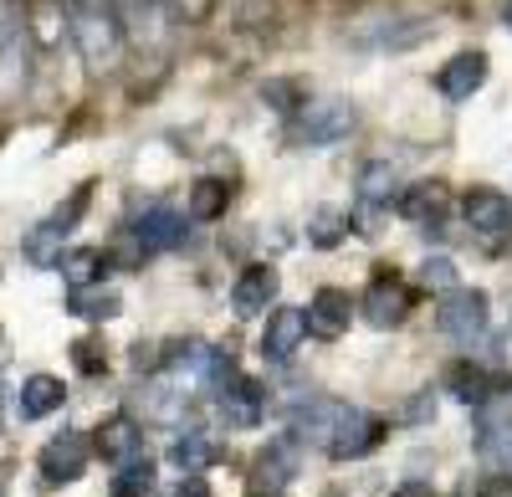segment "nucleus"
Segmentation results:
<instances>
[{
	"mask_svg": "<svg viewBox=\"0 0 512 497\" xmlns=\"http://www.w3.org/2000/svg\"><path fill=\"white\" fill-rule=\"evenodd\" d=\"M72 41L82 62H88L93 72H108L123 52V31H118V16L108 11V0H77L72 11Z\"/></svg>",
	"mask_w": 512,
	"mask_h": 497,
	"instance_id": "obj_1",
	"label": "nucleus"
},
{
	"mask_svg": "<svg viewBox=\"0 0 512 497\" xmlns=\"http://www.w3.org/2000/svg\"><path fill=\"white\" fill-rule=\"evenodd\" d=\"M354 103L349 98H323V103H303V113H297V144H338L354 134Z\"/></svg>",
	"mask_w": 512,
	"mask_h": 497,
	"instance_id": "obj_2",
	"label": "nucleus"
},
{
	"mask_svg": "<svg viewBox=\"0 0 512 497\" xmlns=\"http://www.w3.org/2000/svg\"><path fill=\"white\" fill-rule=\"evenodd\" d=\"M354 416H359V410L344 405V400H308V405L292 416V441H297V446H333Z\"/></svg>",
	"mask_w": 512,
	"mask_h": 497,
	"instance_id": "obj_3",
	"label": "nucleus"
},
{
	"mask_svg": "<svg viewBox=\"0 0 512 497\" xmlns=\"http://www.w3.org/2000/svg\"><path fill=\"white\" fill-rule=\"evenodd\" d=\"M436 328L451 339H477L487 328V293H477V287H451L436 303Z\"/></svg>",
	"mask_w": 512,
	"mask_h": 497,
	"instance_id": "obj_4",
	"label": "nucleus"
},
{
	"mask_svg": "<svg viewBox=\"0 0 512 497\" xmlns=\"http://www.w3.org/2000/svg\"><path fill=\"white\" fill-rule=\"evenodd\" d=\"M297 477V441H267L251 462V487L262 497H277Z\"/></svg>",
	"mask_w": 512,
	"mask_h": 497,
	"instance_id": "obj_5",
	"label": "nucleus"
},
{
	"mask_svg": "<svg viewBox=\"0 0 512 497\" xmlns=\"http://www.w3.org/2000/svg\"><path fill=\"white\" fill-rule=\"evenodd\" d=\"M41 477H47L52 487H62V482H77L82 477V467H88V441H82L77 431H62V436H52L47 446H41Z\"/></svg>",
	"mask_w": 512,
	"mask_h": 497,
	"instance_id": "obj_6",
	"label": "nucleus"
},
{
	"mask_svg": "<svg viewBox=\"0 0 512 497\" xmlns=\"http://www.w3.org/2000/svg\"><path fill=\"white\" fill-rule=\"evenodd\" d=\"M349 318H354V303L344 287H318L313 303H308V334L313 339H344L349 334Z\"/></svg>",
	"mask_w": 512,
	"mask_h": 497,
	"instance_id": "obj_7",
	"label": "nucleus"
},
{
	"mask_svg": "<svg viewBox=\"0 0 512 497\" xmlns=\"http://www.w3.org/2000/svg\"><path fill=\"white\" fill-rule=\"evenodd\" d=\"M303 339H308V308H272L267 334H262V354L272 364H287Z\"/></svg>",
	"mask_w": 512,
	"mask_h": 497,
	"instance_id": "obj_8",
	"label": "nucleus"
},
{
	"mask_svg": "<svg viewBox=\"0 0 512 497\" xmlns=\"http://www.w3.org/2000/svg\"><path fill=\"white\" fill-rule=\"evenodd\" d=\"M267 303H277V272L267 262H251L236 287H231V313L236 318H256V313H267Z\"/></svg>",
	"mask_w": 512,
	"mask_h": 497,
	"instance_id": "obj_9",
	"label": "nucleus"
},
{
	"mask_svg": "<svg viewBox=\"0 0 512 497\" xmlns=\"http://www.w3.org/2000/svg\"><path fill=\"white\" fill-rule=\"evenodd\" d=\"M359 308H364V318H369L374 328H395V323H405V313H410V293H405L400 277H374Z\"/></svg>",
	"mask_w": 512,
	"mask_h": 497,
	"instance_id": "obj_10",
	"label": "nucleus"
},
{
	"mask_svg": "<svg viewBox=\"0 0 512 497\" xmlns=\"http://www.w3.org/2000/svg\"><path fill=\"white\" fill-rule=\"evenodd\" d=\"M461 216L477 236H502V231H512V200L502 190H472L461 205Z\"/></svg>",
	"mask_w": 512,
	"mask_h": 497,
	"instance_id": "obj_11",
	"label": "nucleus"
},
{
	"mask_svg": "<svg viewBox=\"0 0 512 497\" xmlns=\"http://www.w3.org/2000/svg\"><path fill=\"white\" fill-rule=\"evenodd\" d=\"M482 82H487V52H456V57L436 72V88H441L451 103L472 98Z\"/></svg>",
	"mask_w": 512,
	"mask_h": 497,
	"instance_id": "obj_12",
	"label": "nucleus"
},
{
	"mask_svg": "<svg viewBox=\"0 0 512 497\" xmlns=\"http://www.w3.org/2000/svg\"><path fill=\"white\" fill-rule=\"evenodd\" d=\"M446 205H451L446 185L425 180V185H410V190L400 195V216L415 221V226H425V236H441L436 226H441V216H446Z\"/></svg>",
	"mask_w": 512,
	"mask_h": 497,
	"instance_id": "obj_13",
	"label": "nucleus"
},
{
	"mask_svg": "<svg viewBox=\"0 0 512 497\" xmlns=\"http://www.w3.org/2000/svg\"><path fill=\"white\" fill-rule=\"evenodd\" d=\"M134 241L144 246V252H175V246L185 241V216H180V211H169V205H154V211L139 216Z\"/></svg>",
	"mask_w": 512,
	"mask_h": 497,
	"instance_id": "obj_14",
	"label": "nucleus"
},
{
	"mask_svg": "<svg viewBox=\"0 0 512 497\" xmlns=\"http://www.w3.org/2000/svg\"><path fill=\"white\" fill-rule=\"evenodd\" d=\"M98 457H103V462H118V467L139 462V457H144V436H139V426L128 421V416L103 421V426H98Z\"/></svg>",
	"mask_w": 512,
	"mask_h": 497,
	"instance_id": "obj_15",
	"label": "nucleus"
},
{
	"mask_svg": "<svg viewBox=\"0 0 512 497\" xmlns=\"http://www.w3.org/2000/svg\"><path fill=\"white\" fill-rule=\"evenodd\" d=\"M262 405H267L262 385H251V380L221 385V416H226V426H256V421H262Z\"/></svg>",
	"mask_w": 512,
	"mask_h": 497,
	"instance_id": "obj_16",
	"label": "nucleus"
},
{
	"mask_svg": "<svg viewBox=\"0 0 512 497\" xmlns=\"http://www.w3.org/2000/svg\"><path fill=\"white\" fill-rule=\"evenodd\" d=\"M31 82V47L26 36H16L11 47H0V108H11Z\"/></svg>",
	"mask_w": 512,
	"mask_h": 497,
	"instance_id": "obj_17",
	"label": "nucleus"
},
{
	"mask_svg": "<svg viewBox=\"0 0 512 497\" xmlns=\"http://www.w3.org/2000/svg\"><path fill=\"white\" fill-rule=\"evenodd\" d=\"M67 400V385L57 375H31L21 385V421H41V416H52V410H62Z\"/></svg>",
	"mask_w": 512,
	"mask_h": 497,
	"instance_id": "obj_18",
	"label": "nucleus"
},
{
	"mask_svg": "<svg viewBox=\"0 0 512 497\" xmlns=\"http://www.w3.org/2000/svg\"><path fill=\"white\" fill-rule=\"evenodd\" d=\"M216 451H221V446L210 441L205 431H180L175 441H169V462H175L185 477H200L210 462H216Z\"/></svg>",
	"mask_w": 512,
	"mask_h": 497,
	"instance_id": "obj_19",
	"label": "nucleus"
},
{
	"mask_svg": "<svg viewBox=\"0 0 512 497\" xmlns=\"http://www.w3.org/2000/svg\"><path fill=\"white\" fill-rule=\"evenodd\" d=\"M379 431H384V426H379L374 416H364V410H359V416L344 426V436H338V441L328 446V457H333V462H354V457H369V451L379 446Z\"/></svg>",
	"mask_w": 512,
	"mask_h": 497,
	"instance_id": "obj_20",
	"label": "nucleus"
},
{
	"mask_svg": "<svg viewBox=\"0 0 512 497\" xmlns=\"http://www.w3.org/2000/svg\"><path fill=\"white\" fill-rule=\"evenodd\" d=\"M134 405L144 410V421H159V426H175L185 410H190V395H180V390H169V385H144L139 395H134Z\"/></svg>",
	"mask_w": 512,
	"mask_h": 497,
	"instance_id": "obj_21",
	"label": "nucleus"
},
{
	"mask_svg": "<svg viewBox=\"0 0 512 497\" xmlns=\"http://www.w3.org/2000/svg\"><path fill=\"white\" fill-rule=\"evenodd\" d=\"M118 308H123V303H118L113 287H77V293H67V313L88 318V323H108Z\"/></svg>",
	"mask_w": 512,
	"mask_h": 497,
	"instance_id": "obj_22",
	"label": "nucleus"
},
{
	"mask_svg": "<svg viewBox=\"0 0 512 497\" xmlns=\"http://www.w3.org/2000/svg\"><path fill=\"white\" fill-rule=\"evenodd\" d=\"M62 277L72 282V293H77V287H88V282H98L103 277V252H98V246H82V252H62Z\"/></svg>",
	"mask_w": 512,
	"mask_h": 497,
	"instance_id": "obj_23",
	"label": "nucleus"
},
{
	"mask_svg": "<svg viewBox=\"0 0 512 497\" xmlns=\"http://www.w3.org/2000/svg\"><path fill=\"white\" fill-rule=\"evenodd\" d=\"M395 185H400L395 180V164H384V159H374V164H364V170H359V200L364 205H384Z\"/></svg>",
	"mask_w": 512,
	"mask_h": 497,
	"instance_id": "obj_24",
	"label": "nucleus"
},
{
	"mask_svg": "<svg viewBox=\"0 0 512 497\" xmlns=\"http://www.w3.org/2000/svg\"><path fill=\"white\" fill-rule=\"evenodd\" d=\"M446 385H451V390H456V400H466V405H482V400L492 395V390H487V375H482L477 364H466V359L446 369Z\"/></svg>",
	"mask_w": 512,
	"mask_h": 497,
	"instance_id": "obj_25",
	"label": "nucleus"
},
{
	"mask_svg": "<svg viewBox=\"0 0 512 497\" xmlns=\"http://www.w3.org/2000/svg\"><path fill=\"white\" fill-rule=\"evenodd\" d=\"M477 451H482V462H487L492 472L512 477V426H492V431H482Z\"/></svg>",
	"mask_w": 512,
	"mask_h": 497,
	"instance_id": "obj_26",
	"label": "nucleus"
},
{
	"mask_svg": "<svg viewBox=\"0 0 512 497\" xmlns=\"http://www.w3.org/2000/svg\"><path fill=\"white\" fill-rule=\"evenodd\" d=\"M226 205H231V190H226L221 180H200V185L190 190V216H195V221H216Z\"/></svg>",
	"mask_w": 512,
	"mask_h": 497,
	"instance_id": "obj_27",
	"label": "nucleus"
},
{
	"mask_svg": "<svg viewBox=\"0 0 512 497\" xmlns=\"http://www.w3.org/2000/svg\"><path fill=\"white\" fill-rule=\"evenodd\" d=\"M349 231V216L344 211H333V205H318V211L308 216V241L313 246H338Z\"/></svg>",
	"mask_w": 512,
	"mask_h": 497,
	"instance_id": "obj_28",
	"label": "nucleus"
},
{
	"mask_svg": "<svg viewBox=\"0 0 512 497\" xmlns=\"http://www.w3.org/2000/svg\"><path fill=\"white\" fill-rule=\"evenodd\" d=\"M154 487V462L139 457V462H128L118 477H113V497H144Z\"/></svg>",
	"mask_w": 512,
	"mask_h": 497,
	"instance_id": "obj_29",
	"label": "nucleus"
},
{
	"mask_svg": "<svg viewBox=\"0 0 512 497\" xmlns=\"http://www.w3.org/2000/svg\"><path fill=\"white\" fill-rule=\"evenodd\" d=\"M88 200H93V185H77V190L67 195V205H57V211L47 216V226H52L57 236H67V231L82 221V211H88Z\"/></svg>",
	"mask_w": 512,
	"mask_h": 497,
	"instance_id": "obj_30",
	"label": "nucleus"
},
{
	"mask_svg": "<svg viewBox=\"0 0 512 497\" xmlns=\"http://www.w3.org/2000/svg\"><path fill=\"white\" fill-rule=\"evenodd\" d=\"M31 26H36V47H57V26H62V16H57V0H41L36 6V16H31Z\"/></svg>",
	"mask_w": 512,
	"mask_h": 497,
	"instance_id": "obj_31",
	"label": "nucleus"
},
{
	"mask_svg": "<svg viewBox=\"0 0 512 497\" xmlns=\"http://www.w3.org/2000/svg\"><path fill=\"white\" fill-rule=\"evenodd\" d=\"M21 16H26L21 0H0V47H11L16 36H26L21 31Z\"/></svg>",
	"mask_w": 512,
	"mask_h": 497,
	"instance_id": "obj_32",
	"label": "nucleus"
},
{
	"mask_svg": "<svg viewBox=\"0 0 512 497\" xmlns=\"http://www.w3.org/2000/svg\"><path fill=\"white\" fill-rule=\"evenodd\" d=\"M420 282H425V287H446V293H451V287H456V267H451L446 257H425Z\"/></svg>",
	"mask_w": 512,
	"mask_h": 497,
	"instance_id": "obj_33",
	"label": "nucleus"
},
{
	"mask_svg": "<svg viewBox=\"0 0 512 497\" xmlns=\"http://www.w3.org/2000/svg\"><path fill=\"white\" fill-rule=\"evenodd\" d=\"M72 354H77V369H88V375H98V369H103V349H98L93 339H82Z\"/></svg>",
	"mask_w": 512,
	"mask_h": 497,
	"instance_id": "obj_34",
	"label": "nucleus"
},
{
	"mask_svg": "<svg viewBox=\"0 0 512 497\" xmlns=\"http://www.w3.org/2000/svg\"><path fill=\"white\" fill-rule=\"evenodd\" d=\"M477 497H512V477H502V472H492L482 487H477Z\"/></svg>",
	"mask_w": 512,
	"mask_h": 497,
	"instance_id": "obj_35",
	"label": "nucleus"
},
{
	"mask_svg": "<svg viewBox=\"0 0 512 497\" xmlns=\"http://www.w3.org/2000/svg\"><path fill=\"white\" fill-rule=\"evenodd\" d=\"M395 497H436V487H431V482H400Z\"/></svg>",
	"mask_w": 512,
	"mask_h": 497,
	"instance_id": "obj_36",
	"label": "nucleus"
},
{
	"mask_svg": "<svg viewBox=\"0 0 512 497\" xmlns=\"http://www.w3.org/2000/svg\"><path fill=\"white\" fill-rule=\"evenodd\" d=\"M175 497H210V492H205V482H200V477H185Z\"/></svg>",
	"mask_w": 512,
	"mask_h": 497,
	"instance_id": "obj_37",
	"label": "nucleus"
},
{
	"mask_svg": "<svg viewBox=\"0 0 512 497\" xmlns=\"http://www.w3.org/2000/svg\"><path fill=\"white\" fill-rule=\"evenodd\" d=\"M6 364H11V334L0 328V369H6Z\"/></svg>",
	"mask_w": 512,
	"mask_h": 497,
	"instance_id": "obj_38",
	"label": "nucleus"
},
{
	"mask_svg": "<svg viewBox=\"0 0 512 497\" xmlns=\"http://www.w3.org/2000/svg\"><path fill=\"white\" fill-rule=\"evenodd\" d=\"M123 11H154V0H118Z\"/></svg>",
	"mask_w": 512,
	"mask_h": 497,
	"instance_id": "obj_39",
	"label": "nucleus"
},
{
	"mask_svg": "<svg viewBox=\"0 0 512 497\" xmlns=\"http://www.w3.org/2000/svg\"><path fill=\"white\" fill-rule=\"evenodd\" d=\"M0 431H6V390H0Z\"/></svg>",
	"mask_w": 512,
	"mask_h": 497,
	"instance_id": "obj_40",
	"label": "nucleus"
},
{
	"mask_svg": "<svg viewBox=\"0 0 512 497\" xmlns=\"http://www.w3.org/2000/svg\"><path fill=\"white\" fill-rule=\"evenodd\" d=\"M502 16H507V31H512V0H507V6H502Z\"/></svg>",
	"mask_w": 512,
	"mask_h": 497,
	"instance_id": "obj_41",
	"label": "nucleus"
}]
</instances>
